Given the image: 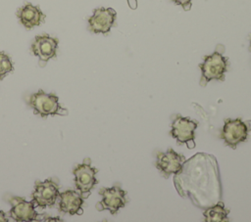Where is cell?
Instances as JSON below:
<instances>
[{"label": "cell", "instance_id": "obj_1", "mask_svg": "<svg viewBox=\"0 0 251 222\" xmlns=\"http://www.w3.org/2000/svg\"><path fill=\"white\" fill-rule=\"evenodd\" d=\"M227 66L228 59L218 49L213 54L205 56L203 63L199 64V68L202 72L200 84L205 86L206 83L213 79L224 81Z\"/></svg>", "mask_w": 251, "mask_h": 222}, {"label": "cell", "instance_id": "obj_2", "mask_svg": "<svg viewBox=\"0 0 251 222\" xmlns=\"http://www.w3.org/2000/svg\"><path fill=\"white\" fill-rule=\"evenodd\" d=\"M28 105L32 108L33 112L41 117L67 113V111L60 106L58 97L53 93H46L43 90L31 94L28 98Z\"/></svg>", "mask_w": 251, "mask_h": 222}, {"label": "cell", "instance_id": "obj_3", "mask_svg": "<svg viewBox=\"0 0 251 222\" xmlns=\"http://www.w3.org/2000/svg\"><path fill=\"white\" fill-rule=\"evenodd\" d=\"M97 172L98 170L91 165V160L89 158L84 159L82 163L77 164L74 168L75 185L83 199L89 196L91 190L98 183V180L95 177Z\"/></svg>", "mask_w": 251, "mask_h": 222}, {"label": "cell", "instance_id": "obj_4", "mask_svg": "<svg viewBox=\"0 0 251 222\" xmlns=\"http://www.w3.org/2000/svg\"><path fill=\"white\" fill-rule=\"evenodd\" d=\"M59 185L53 179H46L45 181H36L34 191L31 194V200L35 207L44 209L55 204L59 198Z\"/></svg>", "mask_w": 251, "mask_h": 222}, {"label": "cell", "instance_id": "obj_5", "mask_svg": "<svg viewBox=\"0 0 251 222\" xmlns=\"http://www.w3.org/2000/svg\"><path fill=\"white\" fill-rule=\"evenodd\" d=\"M250 129L251 127L240 118H227L222 128L221 137L226 146L235 149L238 144L247 140Z\"/></svg>", "mask_w": 251, "mask_h": 222}, {"label": "cell", "instance_id": "obj_6", "mask_svg": "<svg viewBox=\"0 0 251 222\" xmlns=\"http://www.w3.org/2000/svg\"><path fill=\"white\" fill-rule=\"evenodd\" d=\"M198 125L196 120L189 117H183L180 114H176L173 117L171 135L176 139L178 144L184 143L189 149L194 148L195 129Z\"/></svg>", "mask_w": 251, "mask_h": 222}, {"label": "cell", "instance_id": "obj_7", "mask_svg": "<svg viewBox=\"0 0 251 222\" xmlns=\"http://www.w3.org/2000/svg\"><path fill=\"white\" fill-rule=\"evenodd\" d=\"M102 196L101 201L96 204L98 210H109L111 214H116L126 203V192L119 186L102 188L99 190Z\"/></svg>", "mask_w": 251, "mask_h": 222}, {"label": "cell", "instance_id": "obj_8", "mask_svg": "<svg viewBox=\"0 0 251 222\" xmlns=\"http://www.w3.org/2000/svg\"><path fill=\"white\" fill-rule=\"evenodd\" d=\"M184 161L183 155L169 148L165 153L159 152L157 154L155 166L165 178H168L172 174H177L181 170Z\"/></svg>", "mask_w": 251, "mask_h": 222}, {"label": "cell", "instance_id": "obj_9", "mask_svg": "<svg viewBox=\"0 0 251 222\" xmlns=\"http://www.w3.org/2000/svg\"><path fill=\"white\" fill-rule=\"evenodd\" d=\"M117 12L113 8H96L88 19V28L93 33H108L115 24Z\"/></svg>", "mask_w": 251, "mask_h": 222}, {"label": "cell", "instance_id": "obj_10", "mask_svg": "<svg viewBox=\"0 0 251 222\" xmlns=\"http://www.w3.org/2000/svg\"><path fill=\"white\" fill-rule=\"evenodd\" d=\"M11 203L10 216L13 220L18 222L24 221H37L39 220L38 213L35 210L34 202L27 201L21 197H12L9 200Z\"/></svg>", "mask_w": 251, "mask_h": 222}, {"label": "cell", "instance_id": "obj_11", "mask_svg": "<svg viewBox=\"0 0 251 222\" xmlns=\"http://www.w3.org/2000/svg\"><path fill=\"white\" fill-rule=\"evenodd\" d=\"M59 40L48 34L35 36L31 44V52L38 57L41 62H48L50 59L56 57Z\"/></svg>", "mask_w": 251, "mask_h": 222}, {"label": "cell", "instance_id": "obj_12", "mask_svg": "<svg viewBox=\"0 0 251 222\" xmlns=\"http://www.w3.org/2000/svg\"><path fill=\"white\" fill-rule=\"evenodd\" d=\"M59 211L63 213H69L71 215L81 214L83 198L82 196L74 190H66L59 194Z\"/></svg>", "mask_w": 251, "mask_h": 222}, {"label": "cell", "instance_id": "obj_13", "mask_svg": "<svg viewBox=\"0 0 251 222\" xmlns=\"http://www.w3.org/2000/svg\"><path fill=\"white\" fill-rule=\"evenodd\" d=\"M17 17L20 22L27 29H31L34 26L40 25L45 21V15L38 6H34L30 3H25L24 6L18 9Z\"/></svg>", "mask_w": 251, "mask_h": 222}, {"label": "cell", "instance_id": "obj_14", "mask_svg": "<svg viewBox=\"0 0 251 222\" xmlns=\"http://www.w3.org/2000/svg\"><path fill=\"white\" fill-rule=\"evenodd\" d=\"M229 213V210L225 207V205L220 202L218 204H215L209 208H207L204 212V220L206 222H224L228 221L227 215Z\"/></svg>", "mask_w": 251, "mask_h": 222}, {"label": "cell", "instance_id": "obj_15", "mask_svg": "<svg viewBox=\"0 0 251 222\" xmlns=\"http://www.w3.org/2000/svg\"><path fill=\"white\" fill-rule=\"evenodd\" d=\"M14 67L11 58L4 52H0V80L4 78L6 74L13 71Z\"/></svg>", "mask_w": 251, "mask_h": 222}, {"label": "cell", "instance_id": "obj_16", "mask_svg": "<svg viewBox=\"0 0 251 222\" xmlns=\"http://www.w3.org/2000/svg\"><path fill=\"white\" fill-rule=\"evenodd\" d=\"M172 2L181 6L184 11H189L192 5V0H172Z\"/></svg>", "mask_w": 251, "mask_h": 222}, {"label": "cell", "instance_id": "obj_17", "mask_svg": "<svg viewBox=\"0 0 251 222\" xmlns=\"http://www.w3.org/2000/svg\"><path fill=\"white\" fill-rule=\"evenodd\" d=\"M127 4L130 9L134 10L137 8V1L136 0H127Z\"/></svg>", "mask_w": 251, "mask_h": 222}, {"label": "cell", "instance_id": "obj_18", "mask_svg": "<svg viewBox=\"0 0 251 222\" xmlns=\"http://www.w3.org/2000/svg\"><path fill=\"white\" fill-rule=\"evenodd\" d=\"M8 221H9V219H8V217L6 216L5 212L2 211V210H0V222H8Z\"/></svg>", "mask_w": 251, "mask_h": 222}, {"label": "cell", "instance_id": "obj_19", "mask_svg": "<svg viewBox=\"0 0 251 222\" xmlns=\"http://www.w3.org/2000/svg\"><path fill=\"white\" fill-rule=\"evenodd\" d=\"M250 50H251V39H250Z\"/></svg>", "mask_w": 251, "mask_h": 222}]
</instances>
